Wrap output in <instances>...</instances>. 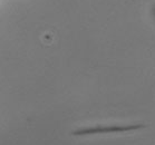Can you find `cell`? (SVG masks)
Returning <instances> with one entry per match:
<instances>
[{
  "instance_id": "cell-1",
  "label": "cell",
  "mask_w": 155,
  "mask_h": 145,
  "mask_svg": "<svg viewBox=\"0 0 155 145\" xmlns=\"http://www.w3.org/2000/svg\"><path fill=\"white\" fill-rule=\"evenodd\" d=\"M144 124H134V125H110V126H94V127H84L74 131L71 134L75 136L81 135H92V134H105V133H122V132H130L135 130L145 128Z\"/></svg>"
}]
</instances>
